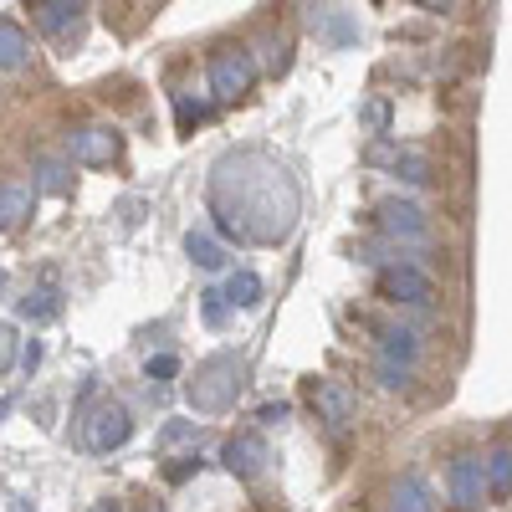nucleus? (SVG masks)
Masks as SVG:
<instances>
[{"mask_svg": "<svg viewBox=\"0 0 512 512\" xmlns=\"http://www.w3.org/2000/svg\"><path fill=\"white\" fill-rule=\"evenodd\" d=\"M123 149V139L113 134V128L93 123V128H77L72 134V164H113Z\"/></svg>", "mask_w": 512, "mask_h": 512, "instance_id": "7", "label": "nucleus"}, {"mask_svg": "<svg viewBox=\"0 0 512 512\" xmlns=\"http://www.w3.org/2000/svg\"><path fill=\"white\" fill-rule=\"evenodd\" d=\"M93 512H118V502H98V507H93Z\"/></svg>", "mask_w": 512, "mask_h": 512, "instance_id": "32", "label": "nucleus"}, {"mask_svg": "<svg viewBox=\"0 0 512 512\" xmlns=\"http://www.w3.org/2000/svg\"><path fill=\"white\" fill-rule=\"evenodd\" d=\"M379 231L395 241H425V210L415 200H379Z\"/></svg>", "mask_w": 512, "mask_h": 512, "instance_id": "6", "label": "nucleus"}, {"mask_svg": "<svg viewBox=\"0 0 512 512\" xmlns=\"http://www.w3.org/2000/svg\"><path fill=\"white\" fill-rule=\"evenodd\" d=\"M0 282H6V277H0Z\"/></svg>", "mask_w": 512, "mask_h": 512, "instance_id": "36", "label": "nucleus"}, {"mask_svg": "<svg viewBox=\"0 0 512 512\" xmlns=\"http://www.w3.org/2000/svg\"><path fill=\"white\" fill-rule=\"evenodd\" d=\"M390 169H395L405 185H425V180H431V164H425V154H410V149H400V159H395Z\"/></svg>", "mask_w": 512, "mask_h": 512, "instance_id": "20", "label": "nucleus"}, {"mask_svg": "<svg viewBox=\"0 0 512 512\" xmlns=\"http://www.w3.org/2000/svg\"><path fill=\"white\" fill-rule=\"evenodd\" d=\"M251 82H256V57L246 47H221L210 57V88H216V98H241V93H251Z\"/></svg>", "mask_w": 512, "mask_h": 512, "instance_id": "3", "label": "nucleus"}, {"mask_svg": "<svg viewBox=\"0 0 512 512\" xmlns=\"http://www.w3.org/2000/svg\"><path fill=\"white\" fill-rule=\"evenodd\" d=\"M31 216V185H0V231H11Z\"/></svg>", "mask_w": 512, "mask_h": 512, "instance_id": "15", "label": "nucleus"}, {"mask_svg": "<svg viewBox=\"0 0 512 512\" xmlns=\"http://www.w3.org/2000/svg\"><path fill=\"white\" fill-rule=\"evenodd\" d=\"M308 400H313V415L328 425L333 436L349 431V420H354V390H349V384H338V379H313Z\"/></svg>", "mask_w": 512, "mask_h": 512, "instance_id": "4", "label": "nucleus"}, {"mask_svg": "<svg viewBox=\"0 0 512 512\" xmlns=\"http://www.w3.org/2000/svg\"><path fill=\"white\" fill-rule=\"evenodd\" d=\"M67 6H72V11H77V6H82V0H67Z\"/></svg>", "mask_w": 512, "mask_h": 512, "instance_id": "35", "label": "nucleus"}, {"mask_svg": "<svg viewBox=\"0 0 512 512\" xmlns=\"http://www.w3.org/2000/svg\"><path fill=\"white\" fill-rule=\"evenodd\" d=\"M487 487L502 497V492H512V451H492L487 456Z\"/></svg>", "mask_w": 512, "mask_h": 512, "instance_id": "21", "label": "nucleus"}, {"mask_svg": "<svg viewBox=\"0 0 512 512\" xmlns=\"http://www.w3.org/2000/svg\"><path fill=\"white\" fill-rule=\"evenodd\" d=\"M226 303L231 308H256V303H262V277H256L251 267H236L231 277H226Z\"/></svg>", "mask_w": 512, "mask_h": 512, "instance_id": "13", "label": "nucleus"}, {"mask_svg": "<svg viewBox=\"0 0 512 512\" xmlns=\"http://www.w3.org/2000/svg\"><path fill=\"white\" fill-rule=\"evenodd\" d=\"M6 410H11V400H0V415H6Z\"/></svg>", "mask_w": 512, "mask_h": 512, "instance_id": "34", "label": "nucleus"}, {"mask_svg": "<svg viewBox=\"0 0 512 512\" xmlns=\"http://www.w3.org/2000/svg\"><path fill=\"white\" fill-rule=\"evenodd\" d=\"M190 472H200V456H185L180 466H169V477H190Z\"/></svg>", "mask_w": 512, "mask_h": 512, "instance_id": "28", "label": "nucleus"}, {"mask_svg": "<svg viewBox=\"0 0 512 512\" xmlns=\"http://www.w3.org/2000/svg\"><path fill=\"white\" fill-rule=\"evenodd\" d=\"M185 436H195V420H180V425H164V446H175V441H185Z\"/></svg>", "mask_w": 512, "mask_h": 512, "instance_id": "25", "label": "nucleus"}, {"mask_svg": "<svg viewBox=\"0 0 512 512\" xmlns=\"http://www.w3.org/2000/svg\"><path fill=\"white\" fill-rule=\"evenodd\" d=\"M31 11H36L41 31H52V36L72 21V6H67V0H31Z\"/></svg>", "mask_w": 512, "mask_h": 512, "instance_id": "19", "label": "nucleus"}, {"mask_svg": "<svg viewBox=\"0 0 512 512\" xmlns=\"http://www.w3.org/2000/svg\"><path fill=\"white\" fill-rule=\"evenodd\" d=\"M379 287H384L390 303H405V308H431V297H436L431 277H425L420 267H384Z\"/></svg>", "mask_w": 512, "mask_h": 512, "instance_id": "5", "label": "nucleus"}, {"mask_svg": "<svg viewBox=\"0 0 512 512\" xmlns=\"http://www.w3.org/2000/svg\"><path fill=\"white\" fill-rule=\"evenodd\" d=\"M144 374L164 384V379H175V374H180V359H175V354H154V359L144 364Z\"/></svg>", "mask_w": 512, "mask_h": 512, "instance_id": "24", "label": "nucleus"}, {"mask_svg": "<svg viewBox=\"0 0 512 512\" xmlns=\"http://www.w3.org/2000/svg\"><path fill=\"white\" fill-rule=\"evenodd\" d=\"M200 313H205V323H210V328H221V323H226V313H231L226 292H200Z\"/></svg>", "mask_w": 512, "mask_h": 512, "instance_id": "22", "label": "nucleus"}, {"mask_svg": "<svg viewBox=\"0 0 512 512\" xmlns=\"http://www.w3.org/2000/svg\"><path fill=\"white\" fill-rule=\"evenodd\" d=\"M128 436H134V415H128V405L98 400V405L82 410V446L88 451H118V446H128Z\"/></svg>", "mask_w": 512, "mask_h": 512, "instance_id": "2", "label": "nucleus"}, {"mask_svg": "<svg viewBox=\"0 0 512 512\" xmlns=\"http://www.w3.org/2000/svg\"><path fill=\"white\" fill-rule=\"evenodd\" d=\"M200 118H205V108L190 103V98H180V123H200Z\"/></svg>", "mask_w": 512, "mask_h": 512, "instance_id": "26", "label": "nucleus"}, {"mask_svg": "<svg viewBox=\"0 0 512 512\" xmlns=\"http://www.w3.org/2000/svg\"><path fill=\"white\" fill-rule=\"evenodd\" d=\"M16 308H21V318H26V323H52V318L62 313V292H57L52 282H47V287H31Z\"/></svg>", "mask_w": 512, "mask_h": 512, "instance_id": "10", "label": "nucleus"}, {"mask_svg": "<svg viewBox=\"0 0 512 512\" xmlns=\"http://www.w3.org/2000/svg\"><path fill=\"white\" fill-rule=\"evenodd\" d=\"M287 420V405L277 400V405H262V425H282Z\"/></svg>", "mask_w": 512, "mask_h": 512, "instance_id": "27", "label": "nucleus"}, {"mask_svg": "<svg viewBox=\"0 0 512 512\" xmlns=\"http://www.w3.org/2000/svg\"><path fill=\"white\" fill-rule=\"evenodd\" d=\"M11 512H26V497H16V502H11Z\"/></svg>", "mask_w": 512, "mask_h": 512, "instance_id": "33", "label": "nucleus"}, {"mask_svg": "<svg viewBox=\"0 0 512 512\" xmlns=\"http://www.w3.org/2000/svg\"><path fill=\"white\" fill-rule=\"evenodd\" d=\"M482 487H487V477H482V461L477 456L451 461V497H456V507H477L482 502Z\"/></svg>", "mask_w": 512, "mask_h": 512, "instance_id": "9", "label": "nucleus"}, {"mask_svg": "<svg viewBox=\"0 0 512 512\" xmlns=\"http://www.w3.org/2000/svg\"><path fill=\"white\" fill-rule=\"evenodd\" d=\"M21 364H26V369H36V364H41V344H36V338L21 349Z\"/></svg>", "mask_w": 512, "mask_h": 512, "instance_id": "29", "label": "nucleus"}, {"mask_svg": "<svg viewBox=\"0 0 512 512\" xmlns=\"http://www.w3.org/2000/svg\"><path fill=\"white\" fill-rule=\"evenodd\" d=\"M420 6H431V11H451V0H420Z\"/></svg>", "mask_w": 512, "mask_h": 512, "instance_id": "31", "label": "nucleus"}, {"mask_svg": "<svg viewBox=\"0 0 512 512\" xmlns=\"http://www.w3.org/2000/svg\"><path fill=\"white\" fill-rule=\"evenodd\" d=\"M246 384V364L236 354H210L205 364H195V379L185 384V400L195 415H226L241 400Z\"/></svg>", "mask_w": 512, "mask_h": 512, "instance_id": "1", "label": "nucleus"}, {"mask_svg": "<svg viewBox=\"0 0 512 512\" xmlns=\"http://www.w3.org/2000/svg\"><path fill=\"white\" fill-rule=\"evenodd\" d=\"M185 256H190L195 267H205V272H221L226 267V246L210 236V231H190L185 236Z\"/></svg>", "mask_w": 512, "mask_h": 512, "instance_id": "11", "label": "nucleus"}, {"mask_svg": "<svg viewBox=\"0 0 512 512\" xmlns=\"http://www.w3.org/2000/svg\"><path fill=\"white\" fill-rule=\"evenodd\" d=\"M379 384H384V390H405V384H410V369H405V364H390V359H379Z\"/></svg>", "mask_w": 512, "mask_h": 512, "instance_id": "23", "label": "nucleus"}, {"mask_svg": "<svg viewBox=\"0 0 512 512\" xmlns=\"http://www.w3.org/2000/svg\"><path fill=\"white\" fill-rule=\"evenodd\" d=\"M308 21H313V31H318L323 41H333V47H349V41H359V26H354V21H344L333 6H318Z\"/></svg>", "mask_w": 512, "mask_h": 512, "instance_id": "12", "label": "nucleus"}, {"mask_svg": "<svg viewBox=\"0 0 512 512\" xmlns=\"http://www.w3.org/2000/svg\"><path fill=\"white\" fill-rule=\"evenodd\" d=\"M221 466L231 477H262V466H267V441L262 436H231L221 446Z\"/></svg>", "mask_w": 512, "mask_h": 512, "instance_id": "8", "label": "nucleus"}, {"mask_svg": "<svg viewBox=\"0 0 512 512\" xmlns=\"http://www.w3.org/2000/svg\"><path fill=\"white\" fill-rule=\"evenodd\" d=\"M6 349H11V328H0V369H6Z\"/></svg>", "mask_w": 512, "mask_h": 512, "instance_id": "30", "label": "nucleus"}, {"mask_svg": "<svg viewBox=\"0 0 512 512\" xmlns=\"http://www.w3.org/2000/svg\"><path fill=\"white\" fill-rule=\"evenodd\" d=\"M26 57H31V41H26V31H21L16 21H0V72H16V67H26Z\"/></svg>", "mask_w": 512, "mask_h": 512, "instance_id": "14", "label": "nucleus"}, {"mask_svg": "<svg viewBox=\"0 0 512 512\" xmlns=\"http://www.w3.org/2000/svg\"><path fill=\"white\" fill-rule=\"evenodd\" d=\"M36 190H41V195H67V190H72V164L41 159V164H36Z\"/></svg>", "mask_w": 512, "mask_h": 512, "instance_id": "18", "label": "nucleus"}, {"mask_svg": "<svg viewBox=\"0 0 512 512\" xmlns=\"http://www.w3.org/2000/svg\"><path fill=\"white\" fill-rule=\"evenodd\" d=\"M390 512H431V487H425L420 477H405L390 497Z\"/></svg>", "mask_w": 512, "mask_h": 512, "instance_id": "17", "label": "nucleus"}, {"mask_svg": "<svg viewBox=\"0 0 512 512\" xmlns=\"http://www.w3.org/2000/svg\"><path fill=\"white\" fill-rule=\"evenodd\" d=\"M415 354H420V338H415L410 328H390V333H384L379 359H390V364H405V369H415Z\"/></svg>", "mask_w": 512, "mask_h": 512, "instance_id": "16", "label": "nucleus"}]
</instances>
